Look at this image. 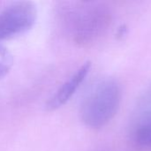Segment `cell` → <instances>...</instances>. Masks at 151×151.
I'll return each mask as SVG.
<instances>
[{"instance_id": "cell-1", "label": "cell", "mask_w": 151, "mask_h": 151, "mask_svg": "<svg viewBox=\"0 0 151 151\" xmlns=\"http://www.w3.org/2000/svg\"><path fill=\"white\" fill-rule=\"evenodd\" d=\"M63 22L73 42L89 46L101 39L112 23L111 8L102 2H76L63 9Z\"/></svg>"}, {"instance_id": "cell-2", "label": "cell", "mask_w": 151, "mask_h": 151, "mask_svg": "<svg viewBox=\"0 0 151 151\" xmlns=\"http://www.w3.org/2000/svg\"><path fill=\"white\" fill-rule=\"evenodd\" d=\"M121 88L113 78L96 83L84 98L81 119L88 127L97 129L107 125L117 114L121 102Z\"/></svg>"}, {"instance_id": "cell-3", "label": "cell", "mask_w": 151, "mask_h": 151, "mask_svg": "<svg viewBox=\"0 0 151 151\" xmlns=\"http://www.w3.org/2000/svg\"><path fill=\"white\" fill-rule=\"evenodd\" d=\"M128 142L134 151H151V82L139 97L128 127Z\"/></svg>"}, {"instance_id": "cell-4", "label": "cell", "mask_w": 151, "mask_h": 151, "mask_svg": "<svg viewBox=\"0 0 151 151\" xmlns=\"http://www.w3.org/2000/svg\"><path fill=\"white\" fill-rule=\"evenodd\" d=\"M37 18L35 4L30 1L15 2L0 12V42L22 35L33 27Z\"/></svg>"}, {"instance_id": "cell-5", "label": "cell", "mask_w": 151, "mask_h": 151, "mask_svg": "<svg viewBox=\"0 0 151 151\" xmlns=\"http://www.w3.org/2000/svg\"><path fill=\"white\" fill-rule=\"evenodd\" d=\"M91 69V62L87 61L53 94L48 100L46 108L49 111H55L65 105L76 93L77 89L85 81Z\"/></svg>"}, {"instance_id": "cell-6", "label": "cell", "mask_w": 151, "mask_h": 151, "mask_svg": "<svg viewBox=\"0 0 151 151\" xmlns=\"http://www.w3.org/2000/svg\"><path fill=\"white\" fill-rule=\"evenodd\" d=\"M13 65V57L4 46L0 44V79L4 77Z\"/></svg>"}, {"instance_id": "cell-7", "label": "cell", "mask_w": 151, "mask_h": 151, "mask_svg": "<svg viewBox=\"0 0 151 151\" xmlns=\"http://www.w3.org/2000/svg\"><path fill=\"white\" fill-rule=\"evenodd\" d=\"M95 151H109L108 150H106V149H99V150H96Z\"/></svg>"}]
</instances>
